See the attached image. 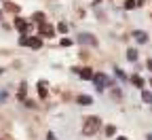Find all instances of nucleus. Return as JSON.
Here are the masks:
<instances>
[{"label": "nucleus", "instance_id": "nucleus-18", "mask_svg": "<svg viewBox=\"0 0 152 140\" xmlns=\"http://www.w3.org/2000/svg\"><path fill=\"white\" fill-rule=\"evenodd\" d=\"M57 30H59V32H64V34H66V32H68V26H66V21H61L59 26H57Z\"/></svg>", "mask_w": 152, "mask_h": 140}, {"label": "nucleus", "instance_id": "nucleus-1", "mask_svg": "<svg viewBox=\"0 0 152 140\" xmlns=\"http://www.w3.org/2000/svg\"><path fill=\"white\" fill-rule=\"evenodd\" d=\"M99 125H102V119H99V117H89V119H85L83 134H85V136H91V134H95V132L99 130Z\"/></svg>", "mask_w": 152, "mask_h": 140}, {"label": "nucleus", "instance_id": "nucleus-23", "mask_svg": "<svg viewBox=\"0 0 152 140\" xmlns=\"http://www.w3.org/2000/svg\"><path fill=\"white\" fill-rule=\"evenodd\" d=\"M118 140H127V138H118Z\"/></svg>", "mask_w": 152, "mask_h": 140}, {"label": "nucleus", "instance_id": "nucleus-3", "mask_svg": "<svg viewBox=\"0 0 152 140\" xmlns=\"http://www.w3.org/2000/svg\"><path fill=\"white\" fill-rule=\"evenodd\" d=\"M78 74H80V79H83V81H93V76H95L91 68H83V70L78 68Z\"/></svg>", "mask_w": 152, "mask_h": 140}, {"label": "nucleus", "instance_id": "nucleus-13", "mask_svg": "<svg viewBox=\"0 0 152 140\" xmlns=\"http://www.w3.org/2000/svg\"><path fill=\"white\" fill-rule=\"evenodd\" d=\"M19 100H26V83H21V87H19Z\"/></svg>", "mask_w": 152, "mask_h": 140}, {"label": "nucleus", "instance_id": "nucleus-20", "mask_svg": "<svg viewBox=\"0 0 152 140\" xmlns=\"http://www.w3.org/2000/svg\"><path fill=\"white\" fill-rule=\"evenodd\" d=\"M61 45H64V47H70V45H72V41H70V38H64Z\"/></svg>", "mask_w": 152, "mask_h": 140}, {"label": "nucleus", "instance_id": "nucleus-10", "mask_svg": "<svg viewBox=\"0 0 152 140\" xmlns=\"http://www.w3.org/2000/svg\"><path fill=\"white\" fill-rule=\"evenodd\" d=\"M40 45H42L40 38H30V47L32 49H40Z\"/></svg>", "mask_w": 152, "mask_h": 140}, {"label": "nucleus", "instance_id": "nucleus-12", "mask_svg": "<svg viewBox=\"0 0 152 140\" xmlns=\"http://www.w3.org/2000/svg\"><path fill=\"white\" fill-rule=\"evenodd\" d=\"M131 81H133V85H135V87H144V79H142V76H137V74L133 76Z\"/></svg>", "mask_w": 152, "mask_h": 140}, {"label": "nucleus", "instance_id": "nucleus-19", "mask_svg": "<svg viewBox=\"0 0 152 140\" xmlns=\"http://www.w3.org/2000/svg\"><path fill=\"white\" fill-rule=\"evenodd\" d=\"M106 134H108V136H114V125H108V127H106Z\"/></svg>", "mask_w": 152, "mask_h": 140}, {"label": "nucleus", "instance_id": "nucleus-17", "mask_svg": "<svg viewBox=\"0 0 152 140\" xmlns=\"http://www.w3.org/2000/svg\"><path fill=\"white\" fill-rule=\"evenodd\" d=\"M38 87H40V89H38V93H40V98H47V89H45V83H40Z\"/></svg>", "mask_w": 152, "mask_h": 140}, {"label": "nucleus", "instance_id": "nucleus-5", "mask_svg": "<svg viewBox=\"0 0 152 140\" xmlns=\"http://www.w3.org/2000/svg\"><path fill=\"white\" fill-rule=\"evenodd\" d=\"M78 41L85 43V45H97V41H95L91 34H80V36H78Z\"/></svg>", "mask_w": 152, "mask_h": 140}, {"label": "nucleus", "instance_id": "nucleus-4", "mask_svg": "<svg viewBox=\"0 0 152 140\" xmlns=\"http://www.w3.org/2000/svg\"><path fill=\"white\" fill-rule=\"evenodd\" d=\"M53 34H55V30H53L49 24H40V36H49V38H51Z\"/></svg>", "mask_w": 152, "mask_h": 140}, {"label": "nucleus", "instance_id": "nucleus-11", "mask_svg": "<svg viewBox=\"0 0 152 140\" xmlns=\"http://www.w3.org/2000/svg\"><path fill=\"white\" fill-rule=\"evenodd\" d=\"M127 59H129V62H135V59H137V51L135 49H129L127 51Z\"/></svg>", "mask_w": 152, "mask_h": 140}, {"label": "nucleus", "instance_id": "nucleus-16", "mask_svg": "<svg viewBox=\"0 0 152 140\" xmlns=\"http://www.w3.org/2000/svg\"><path fill=\"white\" fill-rule=\"evenodd\" d=\"M19 45H23V47H30V38H28V36H21V38H19Z\"/></svg>", "mask_w": 152, "mask_h": 140}, {"label": "nucleus", "instance_id": "nucleus-6", "mask_svg": "<svg viewBox=\"0 0 152 140\" xmlns=\"http://www.w3.org/2000/svg\"><path fill=\"white\" fill-rule=\"evenodd\" d=\"M133 36H135V41H137V43H146V41H148V34L142 32V30H135V32H133Z\"/></svg>", "mask_w": 152, "mask_h": 140}, {"label": "nucleus", "instance_id": "nucleus-21", "mask_svg": "<svg viewBox=\"0 0 152 140\" xmlns=\"http://www.w3.org/2000/svg\"><path fill=\"white\" fill-rule=\"evenodd\" d=\"M4 98H7V93L2 91V93H0V102H2V100H4Z\"/></svg>", "mask_w": 152, "mask_h": 140}, {"label": "nucleus", "instance_id": "nucleus-2", "mask_svg": "<svg viewBox=\"0 0 152 140\" xmlns=\"http://www.w3.org/2000/svg\"><path fill=\"white\" fill-rule=\"evenodd\" d=\"M93 83H95V89L102 91V89L108 85V76H106V74H95V76H93Z\"/></svg>", "mask_w": 152, "mask_h": 140}, {"label": "nucleus", "instance_id": "nucleus-7", "mask_svg": "<svg viewBox=\"0 0 152 140\" xmlns=\"http://www.w3.org/2000/svg\"><path fill=\"white\" fill-rule=\"evenodd\" d=\"M15 28H17L19 32H26V30H28V24L23 21V19H15Z\"/></svg>", "mask_w": 152, "mask_h": 140}, {"label": "nucleus", "instance_id": "nucleus-15", "mask_svg": "<svg viewBox=\"0 0 152 140\" xmlns=\"http://www.w3.org/2000/svg\"><path fill=\"white\" fill-rule=\"evenodd\" d=\"M135 7H137L135 0H127V2H125V9H135Z\"/></svg>", "mask_w": 152, "mask_h": 140}, {"label": "nucleus", "instance_id": "nucleus-8", "mask_svg": "<svg viewBox=\"0 0 152 140\" xmlns=\"http://www.w3.org/2000/svg\"><path fill=\"white\" fill-rule=\"evenodd\" d=\"M91 102H93L91 96H80V98H78V104H83V106H89Z\"/></svg>", "mask_w": 152, "mask_h": 140}, {"label": "nucleus", "instance_id": "nucleus-22", "mask_svg": "<svg viewBox=\"0 0 152 140\" xmlns=\"http://www.w3.org/2000/svg\"><path fill=\"white\" fill-rule=\"evenodd\" d=\"M148 140H152V134H150V136H148Z\"/></svg>", "mask_w": 152, "mask_h": 140}, {"label": "nucleus", "instance_id": "nucleus-14", "mask_svg": "<svg viewBox=\"0 0 152 140\" xmlns=\"http://www.w3.org/2000/svg\"><path fill=\"white\" fill-rule=\"evenodd\" d=\"M142 100H144V102H152V93L150 91H144L142 93Z\"/></svg>", "mask_w": 152, "mask_h": 140}, {"label": "nucleus", "instance_id": "nucleus-24", "mask_svg": "<svg viewBox=\"0 0 152 140\" xmlns=\"http://www.w3.org/2000/svg\"><path fill=\"white\" fill-rule=\"evenodd\" d=\"M0 15H2V11H0Z\"/></svg>", "mask_w": 152, "mask_h": 140}, {"label": "nucleus", "instance_id": "nucleus-9", "mask_svg": "<svg viewBox=\"0 0 152 140\" xmlns=\"http://www.w3.org/2000/svg\"><path fill=\"white\" fill-rule=\"evenodd\" d=\"M32 19H34L36 24H45V13L38 11V13H34V15H32Z\"/></svg>", "mask_w": 152, "mask_h": 140}]
</instances>
